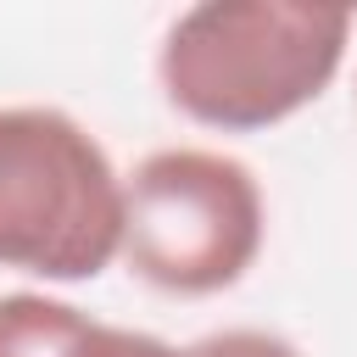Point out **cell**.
I'll list each match as a JSON object with an SVG mask.
<instances>
[{"label":"cell","instance_id":"2","mask_svg":"<svg viewBox=\"0 0 357 357\" xmlns=\"http://www.w3.org/2000/svg\"><path fill=\"white\" fill-rule=\"evenodd\" d=\"M123 251V173L61 106H0V268L84 284Z\"/></svg>","mask_w":357,"mask_h":357},{"label":"cell","instance_id":"3","mask_svg":"<svg viewBox=\"0 0 357 357\" xmlns=\"http://www.w3.org/2000/svg\"><path fill=\"white\" fill-rule=\"evenodd\" d=\"M268 240L262 178L212 145H162L123 173V251L134 279L167 296L240 284Z\"/></svg>","mask_w":357,"mask_h":357},{"label":"cell","instance_id":"1","mask_svg":"<svg viewBox=\"0 0 357 357\" xmlns=\"http://www.w3.org/2000/svg\"><path fill=\"white\" fill-rule=\"evenodd\" d=\"M351 45V11L307 0L184 6L156 50L167 106L218 134H257L312 106Z\"/></svg>","mask_w":357,"mask_h":357},{"label":"cell","instance_id":"5","mask_svg":"<svg viewBox=\"0 0 357 357\" xmlns=\"http://www.w3.org/2000/svg\"><path fill=\"white\" fill-rule=\"evenodd\" d=\"M184 351H190V357H301L284 335H273V329H251V324L212 329V335L190 340Z\"/></svg>","mask_w":357,"mask_h":357},{"label":"cell","instance_id":"4","mask_svg":"<svg viewBox=\"0 0 357 357\" xmlns=\"http://www.w3.org/2000/svg\"><path fill=\"white\" fill-rule=\"evenodd\" d=\"M0 357H190V351L162 335L106 324L50 290H6Z\"/></svg>","mask_w":357,"mask_h":357}]
</instances>
